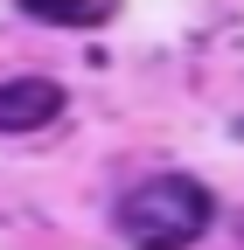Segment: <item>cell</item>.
Listing matches in <instances>:
<instances>
[{
	"mask_svg": "<svg viewBox=\"0 0 244 250\" xmlns=\"http://www.w3.org/2000/svg\"><path fill=\"white\" fill-rule=\"evenodd\" d=\"M209 188L189 181V174H154L126 188V202H119V229H126V243L140 250H189L202 229H209Z\"/></svg>",
	"mask_w": 244,
	"mask_h": 250,
	"instance_id": "cell-1",
	"label": "cell"
},
{
	"mask_svg": "<svg viewBox=\"0 0 244 250\" xmlns=\"http://www.w3.org/2000/svg\"><path fill=\"white\" fill-rule=\"evenodd\" d=\"M21 14L49 28H105L119 14V0H21Z\"/></svg>",
	"mask_w": 244,
	"mask_h": 250,
	"instance_id": "cell-3",
	"label": "cell"
},
{
	"mask_svg": "<svg viewBox=\"0 0 244 250\" xmlns=\"http://www.w3.org/2000/svg\"><path fill=\"white\" fill-rule=\"evenodd\" d=\"M63 111V83L49 77H0V132H35Z\"/></svg>",
	"mask_w": 244,
	"mask_h": 250,
	"instance_id": "cell-2",
	"label": "cell"
}]
</instances>
